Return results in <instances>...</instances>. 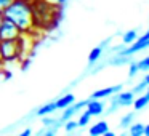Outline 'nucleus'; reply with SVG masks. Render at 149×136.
<instances>
[{
  "label": "nucleus",
  "mask_w": 149,
  "mask_h": 136,
  "mask_svg": "<svg viewBox=\"0 0 149 136\" xmlns=\"http://www.w3.org/2000/svg\"><path fill=\"white\" fill-rule=\"evenodd\" d=\"M11 2H13V0H0V13H2V11H3L5 8L11 3Z\"/></svg>",
  "instance_id": "23"
},
{
  "label": "nucleus",
  "mask_w": 149,
  "mask_h": 136,
  "mask_svg": "<svg viewBox=\"0 0 149 136\" xmlns=\"http://www.w3.org/2000/svg\"><path fill=\"white\" fill-rule=\"evenodd\" d=\"M0 53L3 62H13L23 59L24 55V34L18 40H0Z\"/></svg>",
  "instance_id": "3"
},
{
  "label": "nucleus",
  "mask_w": 149,
  "mask_h": 136,
  "mask_svg": "<svg viewBox=\"0 0 149 136\" xmlns=\"http://www.w3.org/2000/svg\"><path fill=\"white\" fill-rule=\"evenodd\" d=\"M135 101V93L133 91H117V94L112 98V104H111V109L107 112H112L117 107H128L133 104Z\"/></svg>",
  "instance_id": "5"
},
{
  "label": "nucleus",
  "mask_w": 149,
  "mask_h": 136,
  "mask_svg": "<svg viewBox=\"0 0 149 136\" xmlns=\"http://www.w3.org/2000/svg\"><path fill=\"white\" fill-rule=\"evenodd\" d=\"M136 39H138V32H136L135 29L127 31V32L122 35V42H123V45H132V43L135 42Z\"/></svg>",
  "instance_id": "13"
},
{
  "label": "nucleus",
  "mask_w": 149,
  "mask_h": 136,
  "mask_svg": "<svg viewBox=\"0 0 149 136\" xmlns=\"http://www.w3.org/2000/svg\"><path fill=\"white\" fill-rule=\"evenodd\" d=\"M74 103H75V96L72 93H68V94H64V96H61L59 99L55 101L56 109H66L68 106H71V104H74Z\"/></svg>",
  "instance_id": "10"
},
{
  "label": "nucleus",
  "mask_w": 149,
  "mask_h": 136,
  "mask_svg": "<svg viewBox=\"0 0 149 136\" xmlns=\"http://www.w3.org/2000/svg\"><path fill=\"white\" fill-rule=\"evenodd\" d=\"M2 18H3V16H2V13H0V21H2Z\"/></svg>",
  "instance_id": "28"
},
{
  "label": "nucleus",
  "mask_w": 149,
  "mask_h": 136,
  "mask_svg": "<svg viewBox=\"0 0 149 136\" xmlns=\"http://www.w3.org/2000/svg\"><path fill=\"white\" fill-rule=\"evenodd\" d=\"M146 93L149 94V85H148V87H146Z\"/></svg>",
  "instance_id": "27"
},
{
  "label": "nucleus",
  "mask_w": 149,
  "mask_h": 136,
  "mask_svg": "<svg viewBox=\"0 0 149 136\" xmlns=\"http://www.w3.org/2000/svg\"><path fill=\"white\" fill-rule=\"evenodd\" d=\"M109 130V126H107V122H104V120H100V122H96L95 125L90 126V135L91 136H103L104 133Z\"/></svg>",
  "instance_id": "9"
},
{
  "label": "nucleus",
  "mask_w": 149,
  "mask_h": 136,
  "mask_svg": "<svg viewBox=\"0 0 149 136\" xmlns=\"http://www.w3.org/2000/svg\"><path fill=\"white\" fill-rule=\"evenodd\" d=\"M55 110H58V109H56V104H55V101H53V103H48V104H45V106L39 107L36 114L39 117H42V115H50V114H53Z\"/></svg>",
  "instance_id": "12"
},
{
  "label": "nucleus",
  "mask_w": 149,
  "mask_h": 136,
  "mask_svg": "<svg viewBox=\"0 0 149 136\" xmlns=\"http://www.w3.org/2000/svg\"><path fill=\"white\" fill-rule=\"evenodd\" d=\"M148 104H149V94L144 93V94H139L138 98H135V101H133L132 106L135 107L136 110H141V109H144Z\"/></svg>",
  "instance_id": "11"
},
{
  "label": "nucleus",
  "mask_w": 149,
  "mask_h": 136,
  "mask_svg": "<svg viewBox=\"0 0 149 136\" xmlns=\"http://www.w3.org/2000/svg\"><path fill=\"white\" fill-rule=\"evenodd\" d=\"M77 128H79V123L75 122V120L69 119V120H66V122H64V130H66V131L71 133V131H75Z\"/></svg>",
  "instance_id": "20"
},
{
  "label": "nucleus",
  "mask_w": 149,
  "mask_h": 136,
  "mask_svg": "<svg viewBox=\"0 0 149 136\" xmlns=\"http://www.w3.org/2000/svg\"><path fill=\"white\" fill-rule=\"evenodd\" d=\"M144 136H149V123H146L144 125V133H143Z\"/></svg>",
  "instance_id": "24"
},
{
  "label": "nucleus",
  "mask_w": 149,
  "mask_h": 136,
  "mask_svg": "<svg viewBox=\"0 0 149 136\" xmlns=\"http://www.w3.org/2000/svg\"><path fill=\"white\" fill-rule=\"evenodd\" d=\"M101 55H103V46H95L90 51V55H88V62H90V64L96 62L98 59L101 58Z\"/></svg>",
  "instance_id": "15"
},
{
  "label": "nucleus",
  "mask_w": 149,
  "mask_h": 136,
  "mask_svg": "<svg viewBox=\"0 0 149 136\" xmlns=\"http://www.w3.org/2000/svg\"><path fill=\"white\" fill-rule=\"evenodd\" d=\"M146 87H148V83H146V82L143 80V82H139V83L136 85V87L133 88L132 91H133L135 94H138V93H143V91H146Z\"/></svg>",
  "instance_id": "21"
},
{
  "label": "nucleus",
  "mask_w": 149,
  "mask_h": 136,
  "mask_svg": "<svg viewBox=\"0 0 149 136\" xmlns=\"http://www.w3.org/2000/svg\"><path fill=\"white\" fill-rule=\"evenodd\" d=\"M34 23L39 32L50 31L58 24L59 5L53 0H31Z\"/></svg>",
  "instance_id": "2"
},
{
  "label": "nucleus",
  "mask_w": 149,
  "mask_h": 136,
  "mask_svg": "<svg viewBox=\"0 0 149 136\" xmlns=\"http://www.w3.org/2000/svg\"><path fill=\"white\" fill-rule=\"evenodd\" d=\"M135 120V112H128L120 119V128H128Z\"/></svg>",
  "instance_id": "16"
},
{
  "label": "nucleus",
  "mask_w": 149,
  "mask_h": 136,
  "mask_svg": "<svg viewBox=\"0 0 149 136\" xmlns=\"http://www.w3.org/2000/svg\"><path fill=\"white\" fill-rule=\"evenodd\" d=\"M90 120H91V115L85 110L84 114H82L80 117H79V120H77V123H79V126H87L88 123H90Z\"/></svg>",
  "instance_id": "19"
},
{
  "label": "nucleus",
  "mask_w": 149,
  "mask_h": 136,
  "mask_svg": "<svg viewBox=\"0 0 149 136\" xmlns=\"http://www.w3.org/2000/svg\"><path fill=\"white\" fill-rule=\"evenodd\" d=\"M3 64V59H2V53H0V66Z\"/></svg>",
  "instance_id": "26"
},
{
  "label": "nucleus",
  "mask_w": 149,
  "mask_h": 136,
  "mask_svg": "<svg viewBox=\"0 0 149 136\" xmlns=\"http://www.w3.org/2000/svg\"><path fill=\"white\" fill-rule=\"evenodd\" d=\"M87 112L90 114L91 117H96V115H101V114L104 112V104H103V101H100V99H88V103H87Z\"/></svg>",
  "instance_id": "7"
},
{
  "label": "nucleus",
  "mask_w": 149,
  "mask_h": 136,
  "mask_svg": "<svg viewBox=\"0 0 149 136\" xmlns=\"http://www.w3.org/2000/svg\"><path fill=\"white\" fill-rule=\"evenodd\" d=\"M139 72L138 66H136V62H130V67H128V77H135L136 74Z\"/></svg>",
  "instance_id": "22"
},
{
  "label": "nucleus",
  "mask_w": 149,
  "mask_h": 136,
  "mask_svg": "<svg viewBox=\"0 0 149 136\" xmlns=\"http://www.w3.org/2000/svg\"><path fill=\"white\" fill-rule=\"evenodd\" d=\"M27 135H31V128H26L23 133H21V136H27Z\"/></svg>",
  "instance_id": "25"
},
{
  "label": "nucleus",
  "mask_w": 149,
  "mask_h": 136,
  "mask_svg": "<svg viewBox=\"0 0 149 136\" xmlns=\"http://www.w3.org/2000/svg\"><path fill=\"white\" fill-rule=\"evenodd\" d=\"M2 16L5 19H10L13 24H16L21 32L26 34V35H34V34L39 32L36 27V23H34L31 0H13L2 11Z\"/></svg>",
  "instance_id": "1"
},
{
  "label": "nucleus",
  "mask_w": 149,
  "mask_h": 136,
  "mask_svg": "<svg viewBox=\"0 0 149 136\" xmlns=\"http://www.w3.org/2000/svg\"><path fill=\"white\" fill-rule=\"evenodd\" d=\"M128 131L132 136H143V133H144V123H135L133 122L132 125L128 126Z\"/></svg>",
  "instance_id": "14"
},
{
  "label": "nucleus",
  "mask_w": 149,
  "mask_h": 136,
  "mask_svg": "<svg viewBox=\"0 0 149 136\" xmlns=\"http://www.w3.org/2000/svg\"><path fill=\"white\" fill-rule=\"evenodd\" d=\"M21 35H23V32L16 24H13L10 19L2 18V21H0V40H18Z\"/></svg>",
  "instance_id": "4"
},
{
  "label": "nucleus",
  "mask_w": 149,
  "mask_h": 136,
  "mask_svg": "<svg viewBox=\"0 0 149 136\" xmlns=\"http://www.w3.org/2000/svg\"><path fill=\"white\" fill-rule=\"evenodd\" d=\"M122 90V85H116V87H107V88H101V90L95 91L93 94H91V98L93 99H101V98H109L112 96V94H116L117 91Z\"/></svg>",
  "instance_id": "8"
},
{
  "label": "nucleus",
  "mask_w": 149,
  "mask_h": 136,
  "mask_svg": "<svg viewBox=\"0 0 149 136\" xmlns=\"http://www.w3.org/2000/svg\"><path fill=\"white\" fill-rule=\"evenodd\" d=\"M136 66H138L139 71L149 72V56H146V58H143V59H139V61H136Z\"/></svg>",
  "instance_id": "18"
},
{
  "label": "nucleus",
  "mask_w": 149,
  "mask_h": 136,
  "mask_svg": "<svg viewBox=\"0 0 149 136\" xmlns=\"http://www.w3.org/2000/svg\"><path fill=\"white\" fill-rule=\"evenodd\" d=\"M42 125L45 128H52V126H59V119H52L48 115H42Z\"/></svg>",
  "instance_id": "17"
},
{
  "label": "nucleus",
  "mask_w": 149,
  "mask_h": 136,
  "mask_svg": "<svg viewBox=\"0 0 149 136\" xmlns=\"http://www.w3.org/2000/svg\"><path fill=\"white\" fill-rule=\"evenodd\" d=\"M146 48H149V39L144 35V34H143V35H139L138 39H136L135 42L132 43V46L120 50V55L130 56V55H135V53L141 51V50H146Z\"/></svg>",
  "instance_id": "6"
}]
</instances>
